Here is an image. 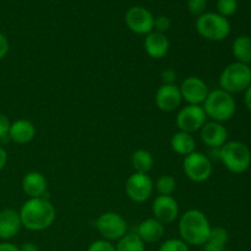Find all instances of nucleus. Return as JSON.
Returning a JSON list of instances; mask_svg holds the SVG:
<instances>
[{"label": "nucleus", "mask_w": 251, "mask_h": 251, "mask_svg": "<svg viewBox=\"0 0 251 251\" xmlns=\"http://www.w3.org/2000/svg\"><path fill=\"white\" fill-rule=\"evenodd\" d=\"M22 227L32 232H42L50 227L56 218V210L46 198L28 199L19 211Z\"/></svg>", "instance_id": "obj_1"}, {"label": "nucleus", "mask_w": 251, "mask_h": 251, "mask_svg": "<svg viewBox=\"0 0 251 251\" xmlns=\"http://www.w3.org/2000/svg\"><path fill=\"white\" fill-rule=\"evenodd\" d=\"M179 237L189 247H202L208 240L212 227L207 216L198 208L185 211L178 218Z\"/></svg>", "instance_id": "obj_2"}, {"label": "nucleus", "mask_w": 251, "mask_h": 251, "mask_svg": "<svg viewBox=\"0 0 251 251\" xmlns=\"http://www.w3.org/2000/svg\"><path fill=\"white\" fill-rule=\"evenodd\" d=\"M202 108L207 119L223 124L234 117L235 110H237V103H235L233 95L221 90V88H216V90L208 92Z\"/></svg>", "instance_id": "obj_3"}, {"label": "nucleus", "mask_w": 251, "mask_h": 251, "mask_svg": "<svg viewBox=\"0 0 251 251\" xmlns=\"http://www.w3.org/2000/svg\"><path fill=\"white\" fill-rule=\"evenodd\" d=\"M220 161L233 174H243L251 164V151L240 141H227L220 149Z\"/></svg>", "instance_id": "obj_4"}, {"label": "nucleus", "mask_w": 251, "mask_h": 251, "mask_svg": "<svg viewBox=\"0 0 251 251\" xmlns=\"http://www.w3.org/2000/svg\"><path fill=\"white\" fill-rule=\"evenodd\" d=\"M195 28L202 38L210 42L225 41L230 33L229 21L218 12H205L199 16Z\"/></svg>", "instance_id": "obj_5"}, {"label": "nucleus", "mask_w": 251, "mask_h": 251, "mask_svg": "<svg viewBox=\"0 0 251 251\" xmlns=\"http://www.w3.org/2000/svg\"><path fill=\"white\" fill-rule=\"evenodd\" d=\"M250 85L251 68L247 64L234 61L226 66L220 75V88L230 95L245 92Z\"/></svg>", "instance_id": "obj_6"}, {"label": "nucleus", "mask_w": 251, "mask_h": 251, "mask_svg": "<svg viewBox=\"0 0 251 251\" xmlns=\"http://www.w3.org/2000/svg\"><path fill=\"white\" fill-rule=\"evenodd\" d=\"M183 172L193 183H203L212 176L213 164L207 154L195 151L184 157Z\"/></svg>", "instance_id": "obj_7"}, {"label": "nucleus", "mask_w": 251, "mask_h": 251, "mask_svg": "<svg viewBox=\"0 0 251 251\" xmlns=\"http://www.w3.org/2000/svg\"><path fill=\"white\" fill-rule=\"evenodd\" d=\"M96 229L102 239L118 242L127 234V222L120 213L104 212L96 220Z\"/></svg>", "instance_id": "obj_8"}, {"label": "nucleus", "mask_w": 251, "mask_h": 251, "mask_svg": "<svg viewBox=\"0 0 251 251\" xmlns=\"http://www.w3.org/2000/svg\"><path fill=\"white\" fill-rule=\"evenodd\" d=\"M207 122V117L202 105L185 104L179 108L176 117V124L179 131L195 134L200 131L201 127Z\"/></svg>", "instance_id": "obj_9"}, {"label": "nucleus", "mask_w": 251, "mask_h": 251, "mask_svg": "<svg viewBox=\"0 0 251 251\" xmlns=\"http://www.w3.org/2000/svg\"><path fill=\"white\" fill-rule=\"evenodd\" d=\"M154 191V183L149 174L134 173L126 179L125 194L135 203H144L150 200Z\"/></svg>", "instance_id": "obj_10"}, {"label": "nucleus", "mask_w": 251, "mask_h": 251, "mask_svg": "<svg viewBox=\"0 0 251 251\" xmlns=\"http://www.w3.org/2000/svg\"><path fill=\"white\" fill-rule=\"evenodd\" d=\"M154 16L144 6H132L125 14V24L135 34L146 36L153 31Z\"/></svg>", "instance_id": "obj_11"}, {"label": "nucleus", "mask_w": 251, "mask_h": 251, "mask_svg": "<svg viewBox=\"0 0 251 251\" xmlns=\"http://www.w3.org/2000/svg\"><path fill=\"white\" fill-rule=\"evenodd\" d=\"M179 90L184 102L193 105H202L210 92L207 83L199 76H188L184 78Z\"/></svg>", "instance_id": "obj_12"}, {"label": "nucleus", "mask_w": 251, "mask_h": 251, "mask_svg": "<svg viewBox=\"0 0 251 251\" xmlns=\"http://www.w3.org/2000/svg\"><path fill=\"white\" fill-rule=\"evenodd\" d=\"M152 213L162 225H171L180 217V207L173 196L157 195L152 202Z\"/></svg>", "instance_id": "obj_13"}, {"label": "nucleus", "mask_w": 251, "mask_h": 251, "mask_svg": "<svg viewBox=\"0 0 251 251\" xmlns=\"http://www.w3.org/2000/svg\"><path fill=\"white\" fill-rule=\"evenodd\" d=\"M183 103L180 90L176 85H163L162 83L154 95V104L161 112L172 113L179 109Z\"/></svg>", "instance_id": "obj_14"}, {"label": "nucleus", "mask_w": 251, "mask_h": 251, "mask_svg": "<svg viewBox=\"0 0 251 251\" xmlns=\"http://www.w3.org/2000/svg\"><path fill=\"white\" fill-rule=\"evenodd\" d=\"M200 137L208 149H221L228 141V130L222 123L210 120L201 127Z\"/></svg>", "instance_id": "obj_15"}, {"label": "nucleus", "mask_w": 251, "mask_h": 251, "mask_svg": "<svg viewBox=\"0 0 251 251\" xmlns=\"http://www.w3.org/2000/svg\"><path fill=\"white\" fill-rule=\"evenodd\" d=\"M144 48L150 58L159 60L168 54L171 43H169V39L166 33L152 31L145 37Z\"/></svg>", "instance_id": "obj_16"}, {"label": "nucleus", "mask_w": 251, "mask_h": 251, "mask_svg": "<svg viewBox=\"0 0 251 251\" xmlns=\"http://www.w3.org/2000/svg\"><path fill=\"white\" fill-rule=\"evenodd\" d=\"M22 228L19 211L14 208H5L0 211V239L7 242L19 234Z\"/></svg>", "instance_id": "obj_17"}, {"label": "nucleus", "mask_w": 251, "mask_h": 251, "mask_svg": "<svg viewBox=\"0 0 251 251\" xmlns=\"http://www.w3.org/2000/svg\"><path fill=\"white\" fill-rule=\"evenodd\" d=\"M47 185L48 184H47L46 176L37 171H32L25 174L21 181L22 190L28 196V199L44 198Z\"/></svg>", "instance_id": "obj_18"}, {"label": "nucleus", "mask_w": 251, "mask_h": 251, "mask_svg": "<svg viewBox=\"0 0 251 251\" xmlns=\"http://www.w3.org/2000/svg\"><path fill=\"white\" fill-rule=\"evenodd\" d=\"M36 136V126L28 119H17L11 123L9 139L17 145H26Z\"/></svg>", "instance_id": "obj_19"}, {"label": "nucleus", "mask_w": 251, "mask_h": 251, "mask_svg": "<svg viewBox=\"0 0 251 251\" xmlns=\"http://www.w3.org/2000/svg\"><path fill=\"white\" fill-rule=\"evenodd\" d=\"M164 225H162L156 218H146L137 227L136 234L145 244L158 243L164 237Z\"/></svg>", "instance_id": "obj_20"}, {"label": "nucleus", "mask_w": 251, "mask_h": 251, "mask_svg": "<svg viewBox=\"0 0 251 251\" xmlns=\"http://www.w3.org/2000/svg\"><path fill=\"white\" fill-rule=\"evenodd\" d=\"M171 149L179 156H188L196 151V140L193 134L184 131H176L171 137Z\"/></svg>", "instance_id": "obj_21"}, {"label": "nucleus", "mask_w": 251, "mask_h": 251, "mask_svg": "<svg viewBox=\"0 0 251 251\" xmlns=\"http://www.w3.org/2000/svg\"><path fill=\"white\" fill-rule=\"evenodd\" d=\"M232 54L235 61L249 65L251 63V37H237L232 43Z\"/></svg>", "instance_id": "obj_22"}, {"label": "nucleus", "mask_w": 251, "mask_h": 251, "mask_svg": "<svg viewBox=\"0 0 251 251\" xmlns=\"http://www.w3.org/2000/svg\"><path fill=\"white\" fill-rule=\"evenodd\" d=\"M131 166L136 173L149 174L154 166V158L150 151L139 149L131 154Z\"/></svg>", "instance_id": "obj_23"}, {"label": "nucleus", "mask_w": 251, "mask_h": 251, "mask_svg": "<svg viewBox=\"0 0 251 251\" xmlns=\"http://www.w3.org/2000/svg\"><path fill=\"white\" fill-rule=\"evenodd\" d=\"M145 243L136 233H127L115 244L117 251H146Z\"/></svg>", "instance_id": "obj_24"}, {"label": "nucleus", "mask_w": 251, "mask_h": 251, "mask_svg": "<svg viewBox=\"0 0 251 251\" xmlns=\"http://www.w3.org/2000/svg\"><path fill=\"white\" fill-rule=\"evenodd\" d=\"M154 189H156L158 195H167L173 196L174 191L176 189V180L174 176H169V174H164L161 176L154 183Z\"/></svg>", "instance_id": "obj_25"}, {"label": "nucleus", "mask_w": 251, "mask_h": 251, "mask_svg": "<svg viewBox=\"0 0 251 251\" xmlns=\"http://www.w3.org/2000/svg\"><path fill=\"white\" fill-rule=\"evenodd\" d=\"M158 251H190V247L180 238H171L162 243Z\"/></svg>", "instance_id": "obj_26"}, {"label": "nucleus", "mask_w": 251, "mask_h": 251, "mask_svg": "<svg viewBox=\"0 0 251 251\" xmlns=\"http://www.w3.org/2000/svg\"><path fill=\"white\" fill-rule=\"evenodd\" d=\"M228 240H229L228 230L223 227H215L211 229L210 237H208L207 242L213 243V244L217 245H222V247H227Z\"/></svg>", "instance_id": "obj_27"}, {"label": "nucleus", "mask_w": 251, "mask_h": 251, "mask_svg": "<svg viewBox=\"0 0 251 251\" xmlns=\"http://www.w3.org/2000/svg\"><path fill=\"white\" fill-rule=\"evenodd\" d=\"M238 1L237 0H217V12L223 17H229L237 12Z\"/></svg>", "instance_id": "obj_28"}, {"label": "nucleus", "mask_w": 251, "mask_h": 251, "mask_svg": "<svg viewBox=\"0 0 251 251\" xmlns=\"http://www.w3.org/2000/svg\"><path fill=\"white\" fill-rule=\"evenodd\" d=\"M207 0H188V10L193 16H201L206 12Z\"/></svg>", "instance_id": "obj_29"}, {"label": "nucleus", "mask_w": 251, "mask_h": 251, "mask_svg": "<svg viewBox=\"0 0 251 251\" xmlns=\"http://www.w3.org/2000/svg\"><path fill=\"white\" fill-rule=\"evenodd\" d=\"M172 26V21L168 16L166 15H158L154 17L153 21V31L161 32V33H166Z\"/></svg>", "instance_id": "obj_30"}, {"label": "nucleus", "mask_w": 251, "mask_h": 251, "mask_svg": "<svg viewBox=\"0 0 251 251\" xmlns=\"http://www.w3.org/2000/svg\"><path fill=\"white\" fill-rule=\"evenodd\" d=\"M87 251H117L115 250V244L112 242H108L105 239L95 240L90 244Z\"/></svg>", "instance_id": "obj_31"}, {"label": "nucleus", "mask_w": 251, "mask_h": 251, "mask_svg": "<svg viewBox=\"0 0 251 251\" xmlns=\"http://www.w3.org/2000/svg\"><path fill=\"white\" fill-rule=\"evenodd\" d=\"M10 126H11V122H10L9 117L4 113H0V139L9 137Z\"/></svg>", "instance_id": "obj_32"}, {"label": "nucleus", "mask_w": 251, "mask_h": 251, "mask_svg": "<svg viewBox=\"0 0 251 251\" xmlns=\"http://www.w3.org/2000/svg\"><path fill=\"white\" fill-rule=\"evenodd\" d=\"M161 78H162V83H163V85H176V73L173 70V69L168 68V69H166V70L162 71Z\"/></svg>", "instance_id": "obj_33"}, {"label": "nucleus", "mask_w": 251, "mask_h": 251, "mask_svg": "<svg viewBox=\"0 0 251 251\" xmlns=\"http://www.w3.org/2000/svg\"><path fill=\"white\" fill-rule=\"evenodd\" d=\"M10 50V43H9V39L5 34L0 33V60L5 58L7 55Z\"/></svg>", "instance_id": "obj_34"}, {"label": "nucleus", "mask_w": 251, "mask_h": 251, "mask_svg": "<svg viewBox=\"0 0 251 251\" xmlns=\"http://www.w3.org/2000/svg\"><path fill=\"white\" fill-rule=\"evenodd\" d=\"M202 248H203V251H227L226 247L213 244V243H210V242H207L206 244H203Z\"/></svg>", "instance_id": "obj_35"}, {"label": "nucleus", "mask_w": 251, "mask_h": 251, "mask_svg": "<svg viewBox=\"0 0 251 251\" xmlns=\"http://www.w3.org/2000/svg\"><path fill=\"white\" fill-rule=\"evenodd\" d=\"M0 251H20V248L10 242L0 243Z\"/></svg>", "instance_id": "obj_36"}, {"label": "nucleus", "mask_w": 251, "mask_h": 251, "mask_svg": "<svg viewBox=\"0 0 251 251\" xmlns=\"http://www.w3.org/2000/svg\"><path fill=\"white\" fill-rule=\"evenodd\" d=\"M7 163V152L5 151V149L0 147V172L5 168Z\"/></svg>", "instance_id": "obj_37"}, {"label": "nucleus", "mask_w": 251, "mask_h": 251, "mask_svg": "<svg viewBox=\"0 0 251 251\" xmlns=\"http://www.w3.org/2000/svg\"><path fill=\"white\" fill-rule=\"evenodd\" d=\"M20 248V251H39L38 247L33 243H24Z\"/></svg>", "instance_id": "obj_38"}, {"label": "nucleus", "mask_w": 251, "mask_h": 251, "mask_svg": "<svg viewBox=\"0 0 251 251\" xmlns=\"http://www.w3.org/2000/svg\"><path fill=\"white\" fill-rule=\"evenodd\" d=\"M244 103L248 109L251 112V85L245 90L244 92Z\"/></svg>", "instance_id": "obj_39"}]
</instances>
